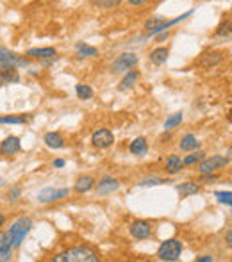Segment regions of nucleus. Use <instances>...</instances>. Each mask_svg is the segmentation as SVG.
Here are the masks:
<instances>
[{
	"instance_id": "obj_1",
	"label": "nucleus",
	"mask_w": 232,
	"mask_h": 262,
	"mask_svg": "<svg viewBox=\"0 0 232 262\" xmlns=\"http://www.w3.org/2000/svg\"><path fill=\"white\" fill-rule=\"evenodd\" d=\"M95 261H99L97 253L91 248H86V246L70 248V250L63 251V253L54 257V262H95Z\"/></svg>"
},
{
	"instance_id": "obj_2",
	"label": "nucleus",
	"mask_w": 232,
	"mask_h": 262,
	"mask_svg": "<svg viewBox=\"0 0 232 262\" xmlns=\"http://www.w3.org/2000/svg\"><path fill=\"white\" fill-rule=\"evenodd\" d=\"M31 229H33V221L29 218H20L11 225V229L7 230V235H9L13 248H20L22 246L23 239L31 232Z\"/></svg>"
},
{
	"instance_id": "obj_3",
	"label": "nucleus",
	"mask_w": 232,
	"mask_h": 262,
	"mask_svg": "<svg viewBox=\"0 0 232 262\" xmlns=\"http://www.w3.org/2000/svg\"><path fill=\"white\" fill-rule=\"evenodd\" d=\"M181 253H182V243L179 239L165 241L159 246V250H157V255H159L161 261H168V262L177 261L179 257H181Z\"/></svg>"
},
{
	"instance_id": "obj_4",
	"label": "nucleus",
	"mask_w": 232,
	"mask_h": 262,
	"mask_svg": "<svg viewBox=\"0 0 232 262\" xmlns=\"http://www.w3.org/2000/svg\"><path fill=\"white\" fill-rule=\"evenodd\" d=\"M18 66H27V59L20 57V55L13 54L7 49L0 47V70H6V68H18Z\"/></svg>"
},
{
	"instance_id": "obj_5",
	"label": "nucleus",
	"mask_w": 232,
	"mask_h": 262,
	"mask_svg": "<svg viewBox=\"0 0 232 262\" xmlns=\"http://www.w3.org/2000/svg\"><path fill=\"white\" fill-rule=\"evenodd\" d=\"M231 157H221V155H213L211 159H202L199 166L200 175H209L216 171L218 168H223L225 164H229Z\"/></svg>"
},
{
	"instance_id": "obj_6",
	"label": "nucleus",
	"mask_w": 232,
	"mask_h": 262,
	"mask_svg": "<svg viewBox=\"0 0 232 262\" xmlns=\"http://www.w3.org/2000/svg\"><path fill=\"white\" fill-rule=\"evenodd\" d=\"M91 143H93L95 148H99V150H105V148H109L113 143H115V136H113V132L107 131V129H100L93 134L91 137Z\"/></svg>"
},
{
	"instance_id": "obj_7",
	"label": "nucleus",
	"mask_w": 232,
	"mask_h": 262,
	"mask_svg": "<svg viewBox=\"0 0 232 262\" xmlns=\"http://www.w3.org/2000/svg\"><path fill=\"white\" fill-rule=\"evenodd\" d=\"M70 195V189H55V187H47L43 191H39L38 200L43 203H50V202H57V200H63Z\"/></svg>"
},
{
	"instance_id": "obj_8",
	"label": "nucleus",
	"mask_w": 232,
	"mask_h": 262,
	"mask_svg": "<svg viewBox=\"0 0 232 262\" xmlns=\"http://www.w3.org/2000/svg\"><path fill=\"white\" fill-rule=\"evenodd\" d=\"M136 65H138V55L122 54V55H118V59H116L115 65H113V73H120V71L131 70V68H134Z\"/></svg>"
},
{
	"instance_id": "obj_9",
	"label": "nucleus",
	"mask_w": 232,
	"mask_h": 262,
	"mask_svg": "<svg viewBox=\"0 0 232 262\" xmlns=\"http://www.w3.org/2000/svg\"><path fill=\"white\" fill-rule=\"evenodd\" d=\"M118 187H120V182L113 179V177H104L102 180L97 184V193L105 196V195H111V193L118 191Z\"/></svg>"
},
{
	"instance_id": "obj_10",
	"label": "nucleus",
	"mask_w": 232,
	"mask_h": 262,
	"mask_svg": "<svg viewBox=\"0 0 232 262\" xmlns=\"http://www.w3.org/2000/svg\"><path fill=\"white\" fill-rule=\"evenodd\" d=\"M152 234V227L147 221H134L131 225V235L134 239H147Z\"/></svg>"
},
{
	"instance_id": "obj_11",
	"label": "nucleus",
	"mask_w": 232,
	"mask_h": 262,
	"mask_svg": "<svg viewBox=\"0 0 232 262\" xmlns=\"http://www.w3.org/2000/svg\"><path fill=\"white\" fill-rule=\"evenodd\" d=\"M17 152H20V139H18V137L11 136L0 143V153H2V155L11 157V155H15Z\"/></svg>"
},
{
	"instance_id": "obj_12",
	"label": "nucleus",
	"mask_w": 232,
	"mask_h": 262,
	"mask_svg": "<svg viewBox=\"0 0 232 262\" xmlns=\"http://www.w3.org/2000/svg\"><path fill=\"white\" fill-rule=\"evenodd\" d=\"M55 55H57V52L52 47H47V49H31L27 52V57H31V59H55Z\"/></svg>"
},
{
	"instance_id": "obj_13",
	"label": "nucleus",
	"mask_w": 232,
	"mask_h": 262,
	"mask_svg": "<svg viewBox=\"0 0 232 262\" xmlns=\"http://www.w3.org/2000/svg\"><path fill=\"white\" fill-rule=\"evenodd\" d=\"M221 61H223V54H221V52H209V54L202 55L199 65L204 66V68H211V66L220 65Z\"/></svg>"
},
{
	"instance_id": "obj_14",
	"label": "nucleus",
	"mask_w": 232,
	"mask_h": 262,
	"mask_svg": "<svg viewBox=\"0 0 232 262\" xmlns=\"http://www.w3.org/2000/svg\"><path fill=\"white\" fill-rule=\"evenodd\" d=\"M43 141L49 148H63L65 147V137H63L59 132H49V134H45Z\"/></svg>"
},
{
	"instance_id": "obj_15",
	"label": "nucleus",
	"mask_w": 232,
	"mask_h": 262,
	"mask_svg": "<svg viewBox=\"0 0 232 262\" xmlns=\"http://www.w3.org/2000/svg\"><path fill=\"white\" fill-rule=\"evenodd\" d=\"M168 55H170V50L166 49V47H159V49L150 52V61H152L154 65H163V63L168 61Z\"/></svg>"
},
{
	"instance_id": "obj_16",
	"label": "nucleus",
	"mask_w": 232,
	"mask_h": 262,
	"mask_svg": "<svg viewBox=\"0 0 232 262\" xmlns=\"http://www.w3.org/2000/svg\"><path fill=\"white\" fill-rule=\"evenodd\" d=\"M179 147H181L182 152H191V150H197V148L200 147V141L193 136V134H188V136L182 137V141H181Z\"/></svg>"
},
{
	"instance_id": "obj_17",
	"label": "nucleus",
	"mask_w": 232,
	"mask_h": 262,
	"mask_svg": "<svg viewBox=\"0 0 232 262\" xmlns=\"http://www.w3.org/2000/svg\"><path fill=\"white\" fill-rule=\"evenodd\" d=\"M95 186V180H93V177H81L77 182H75V191L77 193H88L91 191Z\"/></svg>"
},
{
	"instance_id": "obj_18",
	"label": "nucleus",
	"mask_w": 232,
	"mask_h": 262,
	"mask_svg": "<svg viewBox=\"0 0 232 262\" xmlns=\"http://www.w3.org/2000/svg\"><path fill=\"white\" fill-rule=\"evenodd\" d=\"M182 169V159L179 155H170L168 161H166V171L170 175H175Z\"/></svg>"
},
{
	"instance_id": "obj_19",
	"label": "nucleus",
	"mask_w": 232,
	"mask_h": 262,
	"mask_svg": "<svg viewBox=\"0 0 232 262\" xmlns=\"http://www.w3.org/2000/svg\"><path fill=\"white\" fill-rule=\"evenodd\" d=\"M131 153H134V155H145L147 153V150H149V147H147V139L145 137H138V139H134L133 143H131Z\"/></svg>"
},
{
	"instance_id": "obj_20",
	"label": "nucleus",
	"mask_w": 232,
	"mask_h": 262,
	"mask_svg": "<svg viewBox=\"0 0 232 262\" xmlns=\"http://www.w3.org/2000/svg\"><path fill=\"white\" fill-rule=\"evenodd\" d=\"M138 82V71L136 70H131L125 73V77H123L122 84H120V91H125V89H131V87H134V84Z\"/></svg>"
},
{
	"instance_id": "obj_21",
	"label": "nucleus",
	"mask_w": 232,
	"mask_h": 262,
	"mask_svg": "<svg viewBox=\"0 0 232 262\" xmlns=\"http://www.w3.org/2000/svg\"><path fill=\"white\" fill-rule=\"evenodd\" d=\"M177 191L182 195V196H189V195H197L200 191V186L195 184V182H184L182 186L177 187Z\"/></svg>"
},
{
	"instance_id": "obj_22",
	"label": "nucleus",
	"mask_w": 232,
	"mask_h": 262,
	"mask_svg": "<svg viewBox=\"0 0 232 262\" xmlns=\"http://www.w3.org/2000/svg\"><path fill=\"white\" fill-rule=\"evenodd\" d=\"M77 54L84 55V57H97L99 55V50L95 47H89L86 43H77Z\"/></svg>"
},
{
	"instance_id": "obj_23",
	"label": "nucleus",
	"mask_w": 232,
	"mask_h": 262,
	"mask_svg": "<svg viewBox=\"0 0 232 262\" xmlns=\"http://www.w3.org/2000/svg\"><path fill=\"white\" fill-rule=\"evenodd\" d=\"M184 115H182V111L181 113H175V115H171L168 120L165 121V129L166 131H171V129H175V127L181 125V121H182Z\"/></svg>"
},
{
	"instance_id": "obj_24",
	"label": "nucleus",
	"mask_w": 232,
	"mask_h": 262,
	"mask_svg": "<svg viewBox=\"0 0 232 262\" xmlns=\"http://www.w3.org/2000/svg\"><path fill=\"white\" fill-rule=\"evenodd\" d=\"M75 91H77V97H79V98H83V100L93 98V89H91L89 86H86V84H77Z\"/></svg>"
},
{
	"instance_id": "obj_25",
	"label": "nucleus",
	"mask_w": 232,
	"mask_h": 262,
	"mask_svg": "<svg viewBox=\"0 0 232 262\" xmlns=\"http://www.w3.org/2000/svg\"><path fill=\"white\" fill-rule=\"evenodd\" d=\"M97 7H102V9H115L122 4V0H91Z\"/></svg>"
},
{
	"instance_id": "obj_26",
	"label": "nucleus",
	"mask_w": 232,
	"mask_h": 262,
	"mask_svg": "<svg viewBox=\"0 0 232 262\" xmlns=\"http://www.w3.org/2000/svg\"><path fill=\"white\" fill-rule=\"evenodd\" d=\"M25 121H27L25 116H0V123H15V125H18V123H25Z\"/></svg>"
},
{
	"instance_id": "obj_27",
	"label": "nucleus",
	"mask_w": 232,
	"mask_h": 262,
	"mask_svg": "<svg viewBox=\"0 0 232 262\" xmlns=\"http://www.w3.org/2000/svg\"><path fill=\"white\" fill-rule=\"evenodd\" d=\"M165 22V18L163 16H155V18H150L149 22L145 23V29H147V33H152L154 29H157L161 25V23Z\"/></svg>"
},
{
	"instance_id": "obj_28",
	"label": "nucleus",
	"mask_w": 232,
	"mask_h": 262,
	"mask_svg": "<svg viewBox=\"0 0 232 262\" xmlns=\"http://www.w3.org/2000/svg\"><path fill=\"white\" fill-rule=\"evenodd\" d=\"M204 155H205L204 152H195V153H191V155H188V157L184 159V161H182V164H186V166H189V164L200 163V161H202V159H204Z\"/></svg>"
},
{
	"instance_id": "obj_29",
	"label": "nucleus",
	"mask_w": 232,
	"mask_h": 262,
	"mask_svg": "<svg viewBox=\"0 0 232 262\" xmlns=\"http://www.w3.org/2000/svg\"><path fill=\"white\" fill-rule=\"evenodd\" d=\"M216 196H218V200H220L221 203H227L229 207L232 205V193L231 191H218L216 193Z\"/></svg>"
},
{
	"instance_id": "obj_30",
	"label": "nucleus",
	"mask_w": 232,
	"mask_h": 262,
	"mask_svg": "<svg viewBox=\"0 0 232 262\" xmlns=\"http://www.w3.org/2000/svg\"><path fill=\"white\" fill-rule=\"evenodd\" d=\"M159 184H165V180L159 177H149V179H143L139 182V186H159Z\"/></svg>"
},
{
	"instance_id": "obj_31",
	"label": "nucleus",
	"mask_w": 232,
	"mask_h": 262,
	"mask_svg": "<svg viewBox=\"0 0 232 262\" xmlns=\"http://www.w3.org/2000/svg\"><path fill=\"white\" fill-rule=\"evenodd\" d=\"M9 248H13L11 241H9V235H7V234H0V251L9 250Z\"/></svg>"
},
{
	"instance_id": "obj_32",
	"label": "nucleus",
	"mask_w": 232,
	"mask_h": 262,
	"mask_svg": "<svg viewBox=\"0 0 232 262\" xmlns=\"http://www.w3.org/2000/svg\"><path fill=\"white\" fill-rule=\"evenodd\" d=\"M216 36H231V22L221 23L218 31H216Z\"/></svg>"
},
{
	"instance_id": "obj_33",
	"label": "nucleus",
	"mask_w": 232,
	"mask_h": 262,
	"mask_svg": "<svg viewBox=\"0 0 232 262\" xmlns=\"http://www.w3.org/2000/svg\"><path fill=\"white\" fill-rule=\"evenodd\" d=\"M11 257H13V248H9V250H4V251H0V262L11 261Z\"/></svg>"
},
{
	"instance_id": "obj_34",
	"label": "nucleus",
	"mask_w": 232,
	"mask_h": 262,
	"mask_svg": "<svg viewBox=\"0 0 232 262\" xmlns=\"http://www.w3.org/2000/svg\"><path fill=\"white\" fill-rule=\"evenodd\" d=\"M20 191H22V189H20L18 186H15L11 191H9V198H11V200H18V196H20Z\"/></svg>"
},
{
	"instance_id": "obj_35",
	"label": "nucleus",
	"mask_w": 232,
	"mask_h": 262,
	"mask_svg": "<svg viewBox=\"0 0 232 262\" xmlns=\"http://www.w3.org/2000/svg\"><path fill=\"white\" fill-rule=\"evenodd\" d=\"M149 0H129V4L131 6H145Z\"/></svg>"
},
{
	"instance_id": "obj_36",
	"label": "nucleus",
	"mask_w": 232,
	"mask_h": 262,
	"mask_svg": "<svg viewBox=\"0 0 232 262\" xmlns=\"http://www.w3.org/2000/svg\"><path fill=\"white\" fill-rule=\"evenodd\" d=\"M213 261H215V259L211 255H204V257H199V259H197V262H213Z\"/></svg>"
},
{
	"instance_id": "obj_37",
	"label": "nucleus",
	"mask_w": 232,
	"mask_h": 262,
	"mask_svg": "<svg viewBox=\"0 0 232 262\" xmlns=\"http://www.w3.org/2000/svg\"><path fill=\"white\" fill-rule=\"evenodd\" d=\"M54 166L55 168H63V166H65V161H63V159H57V161H54Z\"/></svg>"
},
{
	"instance_id": "obj_38",
	"label": "nucleus",
	"mask_w": 232,
	"mask_h": 262,
	"mask_svg": "<svg viewBox=\"0 0 232 262\" xmlns=\"http://www.w3.org/2000/svg\"><path fill=\"white\" fill-rule=\"evenodd\" d=\"M6 86V79H4V75H2V71H0V87Z\"/></svg>"
},
{
	"instance_id": "obj_39",
	"label": "nucleus",
	"mask_w": 232,
	"mask_h": 262,
	"mask_svg": "<svg viewBox=\"0 0 232 262\" xmlns=\"http://www.w3.org/2000/svg\"><path fill=\"white\" fill-rule=\"evenodd\" d=\"M232 234H231V232H227V245H229V246H231L232 245Z\"/></svg>"
},
{
	"instance_id": "obj_40",
	"label": "nucleus",
	"mask_w": 232,
	"mask_h": 262,
	"mask_svg": "<svg viewBox=\"0 0 232 262\" xmlns=\"http://www.w3.org/2000/svg\"><path fill=\"white\" fill-rule=\"evenodd\" d=\"M4 221H6V218H4V216H2V214H0V227H2V225H4Z\"/></svg>"
}]
</instances>
